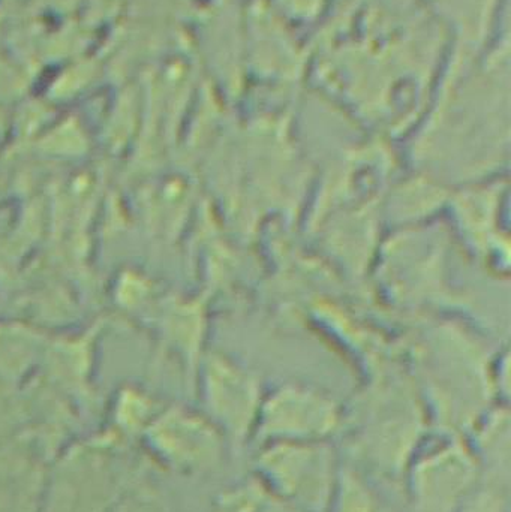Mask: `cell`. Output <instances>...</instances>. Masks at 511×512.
<instances>
[{
    "instance_id": "obj_1",
    "label": "cell",
    "mask_w": 511,
    "mask_h": 512,
    "mask_svg": "<svg viewBox=\"0 0 511 512\" xmlns=\"http://www.w3.org/2000/svg\"><path fill=\"white\" fill-rule=\"evenodd\" d=\"M413 346V378L432 430L465 436L495 403L498 357H492L464 325L434 321Z\"/></svg>"
},
{
    "instance_id": "obj_2",
    "label": "cell",
    "mask_w": 511,
    "mask_h": 512,
    "mask_svg": "<svg viewBox=\"0 0 511 512\" xmlns=\"http://www.w3.org/2000/svg\"><path fill=\"white\" fill-rule=\"evenodd\" d=\"M432 432L431 420L411 373L378 370L345 405L339 445L342 457L372 477L402 484L416 451Z\"/></svg>"
},
{
    "instance_id": "obj_3",
    "label": "cell",
    "mask_w": 511,
    "mask_h": 512,
    "mask_svg": "<svg viewBox=\"0 0 511 512\" xmlns=\"http://www.w3.org/2000/svg\"><path fill=\"white\" fill-rule=\"evenodd\" d=\"M149 463L107 430L78 436L51 465L39 512H116Z\"/></svg>"
},
{
    "instance_id": "obj_4",
    "label": "cell",
    "mask_w": 511,
    "mask_h": 512,
    "mask_svg": "<svg viewBox=\"0 0 511 512\" xmlns=\"http://www.w3.org/2000/svg\"><path fill=\"white\" fill-rule=\"evenodd\" d=\"M338 442H270L257 445L251 474L299 512H329L341 474Z\"/></svg>"
},
{
    "instance_id": "obj_5",
    "label": "cell",
    "mask_w": 511,
    "mask_h": 512,
    "mask_svg": "<svg viewBox=\"0 0 511 512\" xmlns=\"http://www.w3.org/2000/svg\"><path fill=\"white\" fill-rule=\"evenodd\" d=\"M149 466L185 478L221 471L231 457L221 430L198 406L164 403L137 444Z\"/></svg>"
},
{
    "instance_id": "obj_6",
    "label": "cell",
    "mask_w": 511,
    "mask_h": 512,
    "mask_svg": "<svg viewBox=\"0 0 511 512\" xmlns=\"http://www.w3.org/2000/svg\"><path fill=\"white\" fill-rule=\"evenodd\" d=\"M198 408L221 430L231 457L251 447L267 385L254 367L234 355L207 351L195 373Z\"/></svg>"
},
{
    "instance_id": "obj_7",
    "label": "cell",
    "mask_w": 511,
    "mask_h": 512,
    "mask_svg": "<svg viewBox=\"0 0 511 512\" xmlns=\"http://www.w3.org/2000/svg\"><path fill=\"white\" fill-rule=\"evenodd\" d=\"M482 478L465 436L432 430L411 459L402 487L413 512H455Z\"/></svg>"
},
{
    "instance_id": "obj_8",
    "label": "cell",
    "mask_w": 511,
    "mask_h": 512,
    "mask_svg": "<svg viewBox=\"0 0 511 512\" xmlns=\"http://www.w3.org/2000/svg\"><path fill=\"white\" fill-rule=\"evenodd\" d=\"M344 423V403L326 388L309 382H279L266 388L252 445L336 442Z\"/></svg>"
},
{
    "instance_id": "obj_9",
    "label": "cell",
    "mask_w": 511,
    "mask_h": 512,
    "mask_svg": "<svg viewBox=\"0 0 511 512\" xmlns=\"http://www.w3.org/2000/svg\"><path fill=\"white\" fill-rule=\"evenodd\" d=\"M509 182L503 176L450 189L446 212L468 254L498 276H509Z\"/></svg>"
},
{
    "instance_id": "obj_10",
    "label": "cell",
    "mask_w": 511,
    "mask_h": 512,
    "mask_svg": "<svg viewBox=\"0 0 511 512\" xmlns=\"http://www.w3.org/2000/svg\"><path fill=\"white\" fill-rule=\"evenodd\" d=\"M429 224L396 230L390 243L380 248L381 277L399 304L425 307L440 300L446 274V242L437 233H426Z\"/></svg>"
},
{
    "instance_id": "obj_11",
    "label": "cell",
    "mask_w": 511,
    "mask_h": 512,
    "mask_svg": "<svg viewBox=\"0 0 511 512\" xmlns=\"http://www.w3.org/2000/svg\"><path fill=\"white\" fill-rule=\"evenodd\" d=\"M56 457L23 432L0 445V512H39Z\"/></svg>"
},
{
    "instance_id": "obj_12",
    "label": "cell",
    "mask_w": 511,
    "mask_h": 512,
    "mask_svg": "<svg viewBox=\"0 0 511 512\" xmlns=\"http://www.w3.org/2000/svg\"><path fill=\"white\" fill-rule=\"evenodd\" d=\"M153 313L162 345L177 355L194 382L198 366L207 352L206 303L201 298L167 295L159 298Z\"/></svg>"
},
{
    "instance_id": "obj_13",
    "label": "cell",
    "mask_w": 511,
    "mask_h": 512,
    "mask_svg": "<svg viewBox=\"0 0 511 512\" xmlns=\"http://www.w3.org/2000/svg\"><path fill=\"white\" fill-rule=\"evenodd\" d=\"M482 465L483 475L510 478L511 421L509 403H495L465 435Z\"/></svg>"
},
{
    "instance_id": "obj_14",
    "label": "cell",
    "mask_w": 511,
    "mask_h": 512,
    "mask_svg": "<svg viewBox=\"0 0 511 512\" xmlns=\"http://www.w3.org/2000/svg\"><path fill=\"white\" fill-rule=\"evenodd\" d=\"M164 403L150 391L137 385H126L114 394L108 406V421L104 430L120 441L137 447L143 433Z\"/></svg>"
},
{
    "instance_id": "obj_15",
    "label": "cell",
    "mask_w": 511,
    "mask_h": 512,
    "mask_svg": "<svg viewBox=\"0 0 511 512\" xmlns=\"http://www.w3.org/2000/svg\"><path fill=\"white\" fill-rule=\"evenodd\" d=\"M378 481L344 459L329 512H398Z\"/></svg>"
},
{
    "instance_id": "obj_16",
    "label": "cell",
    "mask_w": 511,
    "mask_h": 512,
    "mask_svg": "<svg viewBox=\"0 0 511 512\" xmlns=\"http://www.w3.org/2000/svg\"><path fill=\"white\" fill-rule=\"evenodd\" d=\"M209 512H299L270 492L255 475L222 487L210 502Z\"/></svg>"
},
{
    "instance_id": "obj_17",
    "label": "cell",
    "mask_w": 511,
    "mask_h": 512,
    "mask_svg": "<svg viewBox=\"0 0 511 512\" xmlns=\"http://www.w3.org/2000/svg\"><path fill=\"white\" fill-rule=\"evenodd\" d=\"M455 512H511L509 478L483 475Z\"/></svg>"
},
{
    "instance_id": "obj_18",
    "label": "cell",
    "mask_w": 511,
    "mask_h": 512,
    "mask_svg": "<svg viewBox=\"0 0 511 512\" xmlns=\"http://www.w3.org/2000/svg\"><path fill=\"white\" fill-rule=\"evenodd\" d=\"M26 429V402L0 388V445L21 435Z\"/></svg>"
}]
</instances>
